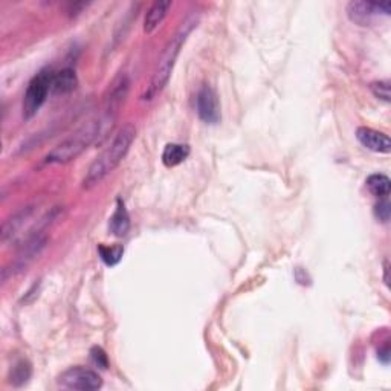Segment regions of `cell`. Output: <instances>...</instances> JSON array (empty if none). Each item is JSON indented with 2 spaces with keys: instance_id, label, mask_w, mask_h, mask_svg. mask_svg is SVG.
Returning a JSON list of instances; mask_svg holds the SVG:
<instances>
[{
  "instance_id": "3",
  "label": "cell",
  "mask_w": 391,
  "mask_h": 391,
  "mask_svg": "<svg viewBox=\"0 0 391 391\" xmlns=\"http://www.w3.org/2000/svg\"><path fill=\"white\" fill-rule=\"evenodd\" d=\"M107 122H112V120H109L104 115L97 120L87 121L75 134L66 138L62 144H58L54 150L46 154L45 164H68V162L77 159L87 147L97 141Z\"/></svg>"
},
{
  "instance_id": "10",
  "label": "cell",
  "mask_w": 391,
  "mask_h": 391,
  "mask_svg": "<svg viewBox=\"0 0 391 391\" xmlns=\"http://www.w3.org/2000/svg\"><path fill=\"white\" fill-rule=\"evenodd\" d=\"M358 141L363 144L367 150H372L374 153H390L391 152V143L390 138L370 127H359L356 130Z\"/></svg>"
},
{
  "instance_id": "22",
  "label": "cell",
  "mask_w": 391,
  "mask_h": 391,
  "mask_svg": "<svg viewBox=\"0 0 391 391\" xmlns=\"http://www.w3.org/2000/svg\"><path fill=\"white\" fill-rule=\"evenodd\" d=\"M378 358L382 361L383 364H388L390 363V347L388 345H385L382 350H379Z\"/></svg>"
},
{
  "instance_id": "6",
  "label": "cell",
  "mask_w": 391,
  "mask_h": 391,
  "mask_svg": "<svg viewBox=\"0 0 391 391\" xmlns=\"http://www.w3.org/2000/svg\"><path fill=\"white\" fill-rule=\"evenodd\" d=\"M58 383L69 390L95 391L102 387V379L97 372L91 370V368L77 365L63 372L60 374V378H58Z\"/></svg>"
},
{
  "instance_id": "15",
  "label": "cell",
  "mask_w": 391,
  "mask_h": 391,
  "mask_svg": "<svg viewBox=\"0 0 391 391\" xmlns=\"http://www.w3.org/2000/svg\"><path fill=\"white\" fill-rule=\"evenodd\" d=\"M190 156V145L187 144H168L162 152V162L167 167L181 165Z\"/></svg>"
},
{
  "instance_id": "2",
  "label": "cell",
  "mask_w": 391,
  "mask_h": 391,
  "mask_svg": "<svg viewBox=\"0 0 391 391\" xmlns=\"http://www.w3.org/2000/svg\"><path fill=\"white\" fill-rule=\"evenodd\" d=\"M197 21H199V17L196 16V14H191V16H188L187 20L183 21L182 26L179 28V31L176 33L172 37V40L167 43V46L164 48V51H162V54L159 57L156 69H154L153 72L150 84L149 87H147L145 93L143 95V100L152 101L167 86L170 77H172V72L174 69L176 60H178V57L181 54L183 43H185L190 33L193 31V28L197 26Z\"/></svg>"
},
{
  "instance_id": "7",
  "label": "cell",
  "mask_w": 391,
  "mask_h": 391,
  "mask_svg": "<svg viewBox=\"0 0 391 391\" xmlns=\"http://www.w3.org/2000/svg\"><path fill=\"white\" fill-rule=\"evenodd\" d=\"M197 115L206 124H217L220 121V104L216 91L211 86H203L196 97Z\"/></svg>"
},
{
  "instance_id": "12",
  "label": "cell",
  "mask_w": 391,
  "mask_h": 391,
  "mask_svg": "<svg viewBox=\"0 0 391 391\" xmlns=\"http://www.w3.org/2000/svg\"><path fill=\"white\" fill-rule=\"evenodd\" d=\"M130 230V216L125 208V203L122 199L116 201V208L112 214V217L109 220V231L112 233L115 237H124Z\"/></svg>"
},
{
  "instance_id": "20",
  "label": "cell",
  "mask_w": 391,
  "mask_h": 391,
  "mask_svg": "<svg viewBox=\"0 0 391 391\" xmlns=\"http://www.w3.org/2000/svg\"><path fill=\"white\" fill-rule=\"evenodd\" d=\"M374 214H376V217L381 220V222H383V224L388 222L390 214H391V205H390L387 197H383L382 201L374 206Z\"/></svg>"
},
{
  "instance_id": "11",
  "label": "cell",
  "mask_w": 391,
  "mask_h": 391,
  "mask_svg": "<svg viewBox=\"0 0 391 391\" xmlns=\"http://www.w3.org/2000/svg\"><path fill=\"white\" fill-rule=\"evenodd\" d=\"M34 214V206H24L20 211L5 220L2 225V242L6 243L8 240H12L16 235L24 230V226L31 220Z\"/></svg>"
},
{
  "instance_id": "21",
  "label": "cell",
  "mask_w": 391,
  "mask_h": 391,
  "mask_svg": "<svg viewBox=\"0 0 391 391\" xmlns=\"http://www.w3.org/2000/svg\"><path fill=\"white\" fill-rule=\"evenodd\" d=\"M91 359H92V363L102 368V370H106V368L109 367V358L106 355V352L101 349V347H93V349L91 350Z\"/></svg>"
},
{
  "instance_id": "13",
  "label": "cell",
  "mask_w": 391,
  "mask_h": 391,
  "mask_svg": "<svg viewBox=\"0 0 391 391\" xmlns=\"http://www.w3.org/2000/svg\"><path fill=\"white\" fill-rule=\"evenodd\" d=\"M172 2L170 0H158V2H154L150 10L147 11L145 14V20H144V33L145 34H152L154 29H156L164 19L167 17V14L172 8Z\"/></svg>"
},
{
  "instance_id": "19",
  "label": "cell",
  "mask_w": 391,
  "mask_h": 391,
  "mask_svg": "<svg viewBox=\"0 0 391 391\" xmlns=\"http://www.w3.org/2000/svg\"><path fill=\"white\" fill-rule=\"evenodd\" d=\"M370 89L376 98L390 102V83L388 81H374L370 84Z\"/></svg>"
},
{
  "instance_id": "18",
  "label": "cell",
  "mask_w": 391,
  "mask_h": 391,
  "mask_svg": "<svg viewBox=\"0 0 391 391\" xmlns=\"http://www.w3.org/2000/svg\"><path fill=\"white\" fill-rule=\"evenodd\" d=\"M29 378H31V365H29V363H26V361H20V363L12 367L10 376L12 385L16 387L24 385Z\"/></svg>"
},
{
  "instance_id": "17",
  "label": "cell",
  "mask_w": 391,
  "mask_h": 391,
  "mask_svg": "<svg viewBox=\"0 0 391 391\" xmlns=\"http://www.w3.org/2000/svg\"><path fill=\"white\" fill-rule=\"evenodd\" d=\"M98 253H100L101 260L104 262L107 266H115V264L121 262L122 254H124V248L121 245H116V246L100 245Z\"/></svg>"
},
{
  "instance_id": "9",
  "label": "cell",
  "mask_w": 391,
  "mask_h": 391,
  "mask_svg": "<svg viewBox=\"0 0 391 391\" xmlns=\"http://www.w3.org/2000/svg\"><path fill=\"white\" fill-rule=\"evenodd\" d=\"M347 12L353 21L356 24L364 25L365 21H368V19L373 16H378L379 12L388 14L391 12V6L390 3H370V2H350L349 8H347Z\"/></svg>"
},
{
  "instance_id": "5",
  "label": "cell",
  "mask_w": 391,
  "mask_h": 391,
  "mask_svg": "<svg viewBox=\"0 0 391 391\" xmlns=\"http://www.w3.org/2000/svg\"><path fill=\"white\" fill-rule=\"evenodd\" d=\"M48 245V237L45 234H40V233H35L34 235H31L24 245H21L20 251L17 257L14 258V262H11V264L8 268H5L2 272V280L6 282V278H8V274L11 272L12 274H17V272H24L26 271V268L31 264L37 257H39L43 249L46 248Z\"/></svg>"
},
{
  "instance_id": "8",
  "label": "cell",
  "mask_w": 391,
  "mask_h": 391,
  "mask_svg": "<svg viewBox=\"0 0 391 391\" xmlns=\"http://www.w3.org/2000/svg\"><path fill=\"white\" fill-rule=\"evenodd\" d=\"M129 86H130V80L127 77V73L122 72L113 80V83L109 87L104 115L115 118V113L120 110V107L124 104L125 97H127Z\"/></svg>"
},
{
  "instance_id": "1",
  "label": "cell",
  "mask_w": 391,
  "mask_h": 391,
  "mask_svg": "<svg viewBox=\"0 0 391 391\" xmlns=\"http://www.w3.org/2000/svg\"><path fill=\"white\" fill-rule=\"evenodd\" d=\"M136 129L134 124H124L122 127L118 130L113 141L106 147V150L102 152L100 156L95 159L83 179V188L91 190L97 187L98 183L104 181L107 176L113 172V170L121 164L125 154L129 153L131 144L135 141Z\"/></svg>"
},
{
  "instance_id": "14",
  "label": "cell",
  "mask_w": 391,
  "mask_h": 391,
  "mask_svg": "<svg viewBox=\"0 0 391 391\" xmlns=\"http://www.w3.org/2000/svg\"><path fill=\"white\" fill-rule=\"evenodd\" d=\"M77 84H78V78L75 71L66 68L58 72H54L51 92H54L57 95L71 93L77 89Z\"/></svg>"
},
{
  "instance_id": "16",
  "label": "cell",
  "mask_w": 391,
  "mask_h": 391,
  "mask_svg": "<svg viewBox=\"0 0 391 391\" xmlns=\"http://www.w3.org/2000/svg\"><path fill=\"white\" fill-rule=\"evenodd\" d=\"M367 188L370 190V193L376 197L383 199L390 194L391 182L390 178L385 174H372L367 179Z\"/></svg>"
},
{
  "instance_id": "4",
  "label": "cell",
  "mask_w": 391,
  "mask_h": 391,
  "mask_svg": "<svg viewBox=\"0 0 391 391\" xmlns=\"http://www.w3.org/2000/svg\"><path fill=\"white\" fill-rule=\"evenodd\" d=\"M54 72L51 69H45L37 73V75L29 81L24 97V116L25 120H31L33 116L45 104L48 95L53 86Z\"/></svg>"
}]
</instances>
